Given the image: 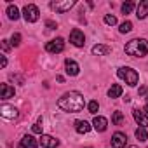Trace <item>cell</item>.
I'll return each instance as SVG.
<instances>
[{
    "label": "cell",
    "instance_id": "1",
    "mask_svg": "<svg viewBox=\"0 0 148 148\" xmlns=\"http://www.w3.org/2000/svg\"><path fill=\"white\" fill-rule=\"evenodd\" d=\"M58 106L63 110V112H68V113H79L84 110L86 106V99L80 92L77 91H70V92H64L59 99H58Z\"/></svg>",
    "mask_w": 148,
    "mask_h": 148
},
{
    "label": "cell",
    "instance_id": "2",
    "mask_svg": "<svg viewBox=\"0 0 148 148\" xmlns=\"http://www.w3.org/2000/svg\"><path fill=\"white\" fill-rule=\"evenodd\" d=\"M124 51H125V54H129L132 58H143L148 54V42L145 38H134L125 44Z\"/></svg>",
    "mask_w": 148,
    "mask_h": 148
},
{
    "label": "cell",
    "instance_id": "3",
    "mask_svg": "<svg viewBox=\"0 0 148 148\" xmlns=\"http://www.w3.org/2000/svg\"><path fill=\"white\" fill-rule=\"evenodd\" d=\"M117 75H119V79L125 80V84H129V86H136L138 80H139V75L136 73V70H132V68H129V66H122V68H119Z\"/></svg>",
    "mask_w": 148,
    "mask_h": 148
},
{
    "label": "cell",
    "instance_id": "4",
    "mask_svg": "<svg viewBox=\"0 0 148 148\" xmlns=\"http://www.w3.org/2000/svg\"><path fill=\"white\" fill-rule=\"evenodd\" d=\"M23 16H25V19H26V23H35V21H38V16H40L38 7L33 5V4L25 5V9H23Z\"/></svg>",
    "mask_w": 148,
    "mask_h": 148
},
{
    "label": "cell",
    "instance_id": "5",
    "mask_svg": "<svg viewBox=\"0 0 148 148\" xmlns=\"http://www.w3.org/2000/svg\"><path fill=\"white\" fill-rule=\"evenodd\" d=\"M64 49V40L63 38H56V40H51L45 44V51L51 52V54H58V52H63Z\"/></svg>",
    "mask_w": 148,
    "mask_h": 148
},
{
    "label": "cell",
    "instance_id": "6",
    "mask_svg": "<svg viewBox=\"0 0 148 148\" xmlns=\"http://www.w3.org/2000/svg\"><path fill=\"white\" fill-rule=\"evenodd\" d=\"M0 115H2L4 119H7V120H14V119L19 117V112H18V108H14L11 105H2V108H0Z\"/></svg>",
    "mask_w": 148,
    "mask_h": 148
},
{
    "label": "cell",
    "instance_id": "7",
    "mask_svg": "<svg viewBox=\"0 0 148 148\" xmlns=\"http://www.w3.org/2000/svg\"><path fill=\"white\" fill-rule=\"evenodd\" d=\"M70 42L75 45V47H84L86 37H84V33L79 28H75V30H71V33H70Z\"/></svg>",
    "mask_w": 148,
    "mask_h": 148
},
{
    "label": "cell",
    "instance_id": "8",
    "mask_svg": "<svg viewBox=\"0 0 148 148\" xmlns=\"http://www.w3.org/2000/svg\"><path fill=\"white\" fill-rule=\"evenodd\" d=\"M73 5H75V2H73V0H63V2H52L51 4V7L56 11V12H66V11H70Z\"/></svg>",
    "mask_w": 148,
    "mask_h": 148
},
{
    "label": "cell",
    "instance_id": "9",
    "mask_svg": "<svg viewBox=\"0 0 148 148\" xmlns=\"http://www.w3.org/2000/svg\"><path fill=\"white\" fill-rule=\"evenodd\" d=\"M132 117H134V120L139 124V127H148V115L143 112V110H138V108H134L132 110Z\"/></svg>",
    "mask_w": 148,
    "mask_h": 148
},
{
    "label": "cell",
    "instance_id": "10",
    "mask_svg": "<svg viewBox=\"0 0 148 148\" xmlns=\"http://www.w3.org/2000/svg\"><path fill=\"white\" fill-rule=\"evenodd\" d=\"M125 143H127V136L124 132H115L112 136V146L113 148H125Z\"/></svg>",
    "mask_w": 148,
    "mask_h": 148
},
{
    "label": "cell",
    "instance_id": "11",
    "mask_svg": "<svg viewBox=\"0 0 148 148\" xmlns=\"http://www.w3.org/2000/svg\"><path fill=\"white\" fill-rule=\"evenodd\" d=\"M64 68H66V73H68L70 77H77L79 71H80V66L73 61V59H66L64 61Z\"/></svg>",
    "mask_w": 148,
    "mask_h": 148
},
{
    "label": "cell",
    "instance_id": "12",
    "mask_svg": "<svg viewBox=\"0 0 148 148\" xmlns=\"http://www.w3.org/2000/svg\"><path fill=\"white\" fill-rule=\"evenodd\" d=\"M38 141L32 136V134H26V136H23V139H21V143H19V148H38Z\"/></svg>",
    "mask_w": 148,
    "mask_h": 148
},
{
    "label": "cell",
    "instance_id": "13",
    "mask_svg": "<svg viewBox=\"0 0 148 148\" xmlns=\"http://www.w3.org/2000/svg\"><path fill=\"white\" fill-rule=\"evenodd\" d=\"M92 127H94L98 132H105L106 127H108V120H106L105 117L98 115V117H94V120H92Z\"/></svg>",
    "mask_w": 148,
    "mask_h": 148
},
{
    "label": "cell",
    "instance_id": "14",
    "mask_svg": "<svg viewBox=\"0 0 148 148\" xmlns=\"http://www.w3.org/2000/svg\"><path fill=\"white\" fill-rule=\"evenodd\" d=\"M40 145H42V148H56V146L59 145V141H58L56 138H52V136L42 134V138H40Z\"/></svg>",
    "mask_w": 148,
    "mask_h": 148
},
{
    "label": "cell",
    "instance_id": "15",
    "mask_svg": "<svg viewBox=\"0 0 148 148\" xmlns=\"http://www.w3.org/2000/svg\"><path fill=\"white\" fill-rule=\"evenodd\" d=\"M136 16L138 19H145L148 16V0H143V2L136 5Z\"/></svg>",
    "mask_w": 148,
    "mask_h": 148
},
{
    "label": "cell",
    "instance_id": "16",
    "mask_svg": "<svg viewBox=\"0 0 148 148\" xmlns=\"http://www.w3.org/2000/svg\"><path fill=\"white\" fill-rule=\"evenodd\" d=\"M14 87H11L9 84H0V98L2 99H9L14 96Z\"/></svg>",
    "mask_w": 148,
    "mask_h": 148
},
{
    "label": "cell",
    "instance_id": "17",
    "mask_svg": "<svg viewBox=\"0 0 148 148\" xmlns=\"http://www.w3.org/2000/svg\"><path fill=\"white\" fill-rule=\"evenodd\" d=\"M110 52H112V47L103 45V44H98V45L92 47V54H94V56H106V54H110Z\"/></svg>",
    "mask_w": 148,
    "mask_h": 148
},
{
    "label": "cell",
    "instance_id": "18",
    "mask_svg": "<svg viewBox=\"0 0 148 148\" xmlns=\"http://www.w3.org/2000/svg\"><path fill=\"white\" fill-rule=\"evenodd\" d=\"M75 131H77L79 134H87V132L91 131V125H89V122H86V120H77V122H75Z\"/></svg>",
    "mask_w": 148,
    "mask_h": 148
},
{
    "label": "cell",
    "instance_id": "19",
    "mask_svg": "<svg viewBox=\"0 0 148 148\" xmlns=\"http://www.w3.org/2000/svg\"><path fill=\"white\" fill-rule=\"evenodd\" d=\"M108 96L113 99V98H119V96H122V86H119V84H113L110 89H108Z\"/></svg>",
    "mask_w": 148,
    "mask_h": 148
},
{
    "label": "cell",
    "instance_id": "20",
    "mask_svg": "<svg viewBox=\"0 0 148 148\" xmlns=\"http://www.w3.org/2000/svg\"><path fill=\"white\" fill-rule=\"evenodd\" d=\"M7 16H9V19L16 21V19L19 18V9H18L16 5H9V7H7Z\"/></svg>",
    "mask_w": 148,
    "mask_h": 148
},
{
    "label": "cell",
    "instance_id": "21",
    "mask_svg": "<svg viewBox=\"0 0 148 148\" xmlns=\"http://www.w3.org/2000/svg\"><path fill=\"white\" fill-rule=\"evenodd\" d=\"M122 122H124V113H122V112H113V115H112V124L120 125Z\"/></svg>",
    "mask_w": 148,
    "mask_h": 148
},
{
    "label": "cell",
    "instance_id": "22",
    "mask_svg": "<svg viewBox=\"0 0 148 148\" xmlns=\"http://www.w3.org/2000/svg\"><path fill=\"white\" fill-rule=\"evenodd\" d=\"M136 138H138L139 141H146V139H148L146 129H145V127H138V129H136Z\"/></svg>",
    "mask_w": 148,
    "mask_h": 148
},
{
    "label": "cell",
    "instance_id": "23",
    "mask_svg": "<svg viewBox=\"0 0 148 148\" xmlns=\"http://www.w3.org/2000/svg\"><path fill=\"white\" fill-rule=\"evenodd\" d=\"M134 7H136L134 2H125V4H122V12H124V14H129V12H132Z\"/></svg>",
    "mask_w": 148,
    "mask_h": 148
},
{
    "label": "cell",
    "instance_id": "24",
    "mask_svg": "<svg viewBox=\"0 0 148 148\" xmlns=\"http://www.w3.org/2000/svg\"><path fill=\"white\" fill-rule=\"evenodd\" d=\"M119 30H120V33H129V32L132 30V23H131V21H124Z\"/></svg>",
    "mask_w": 148,
    "mask_h": 148
},
{
    "label": "cell",
    "instance_id": "25",
    "mask_svg": "<svg viewBox=\"0 0 148 148\" xmlns=\"http://www.w3.org/2000/svg\"><path fill=\"white\" fill-rule=\"evenodd\" d=\"M87 110H89V113H98V110H99V103H98V101H91V103L87 105Z\"/></svg>",
    "mask_w": 148,
    "mask_h": 148
},
{
    "label": "cell",
    "instance_id": "26",
    "mask_svg": "<svg viewBox=\"0 0 148 148\" xmlns=\"http://www.w3.org/2000/svg\"><path fill=\"white\" fill-rule=\"evenodd\" d=\"M105 23L110 25V26H113V25H117V18L112 16V14H106V16H105Z\"/></svg>",
    "mask_w": 148,
    "mask_h": 148
},
{
    "label": "cell",
    "instance_id": "27",
    "mask_svg": "<svg viewBox=\"0 0 148 148\" xmlns=\"http://www.w3.org/2000/svg\"><path fill=\"white\" fill-rule=\"evenodd\" d=\"M11 44H12L14 47H18V45L21 44V35H19V33H14V35L11 37Z\"/></svg>",
    "mask_w": 148,
    "mask_h": 148
},
{
    "label": "cell",
    "instance_id": "28",
    "mask_svg": "<svg viewBox=\"0 0 148 148\" xmlns=\"http://www.w3.org/2000/svg\"><path fill=\"white\" fill-rule=\"evenodd\" d=\"M40 122H42V119H40L35 125H32V131H33L35 134H42V125H40Z\"/></svg>",
    "mask_w": 148,
    "mask_h": 148
},
{
    "label": "cell",
    "instance_id": "29",
    "mask_svg": "<svg viewBox=\"0 0 148 148\" xmlns=\"http://www.w3.org/2000/svg\"><path fill=\"white\" fill-rule=\"evenodd\" d=\"M0 45H2V51H4V52H7V51L11 49V45H9L7 40H2V42H0Z\"/></svg>",
    "mask_w": 148,
    "mask_h": 148
},
{
    "label": "cell",
    "instance_id": "30",
    "mask_svg": "<svg viewBox=\"0 0 148 148\" xmlns=\"http://www.w3.org/2000/svg\"><path fill=\"white\" fill-rule=\"evenodd\" d=\"M146 92H148V86H143V87H139V91H138L139 96H145Z\"/></svg>",
    "mask_w": 148,
    "mask_h": 148
},
{
    "label": "cell",
    "instance_id": "31",
    "mask_svg": "<svg viewBox=\"0 0 148 148\" xmlns=\"http://www.w3.org/2000/svg\"><path fill=\"white\" fill-rule=\"evenodd\" d=\"M0 64H2V68L7 66V58H5V56H2V61H0Z\"/></svg>",
    "mask_w": 148,
    "mask_h": 148
},
{
    "label": "cell",
    "instance_id": "32",
    "mask_svg": "<svg viewBox=\"0 0 148 148\" xmlns=\"http://www.w3.org/2000/svg\"><path fill=\"white\" fill-rule=\"evenodd\" d=\"M47 26H49L51 30H54V28H56V23H52V21H47Z\"/></svg>",
    "mask_w": 148,
    "mask_h": 148
},
{
    "label": "cell",
    "instance_id": "33",
    "mask_svg": "<svg viewBox=\"0 0 148 148\" xmlns=\"http://www.w3.org/2000/svg\"><path fill=\"white\" fill-rule=\"evenodd\" d=\"M143 112H145V113H146V115H148V105H146V106H145V110H143Z\"/></svg>",
    "mask_w": 148,
    "mask_h": 148
},
{
    "label": "cell",
    "instance_id": "34",
    "mask_svg": "<svg viewBox=\"0 0 148 148\" xmlns=\"http://www.w3.org/2000/svg\"><path fill=\"white\" fill-rule=\"evenodd\" d=\"M125 148H139V146H136V145H131V146H125Z\"/></svg>",
    "mask_w": 148,
    "mask_h": 148
},
{
    "label": "cell",
    "instance_id": "35",
    "mask_svg": "<svg viewBox=\"0 0 148 148\" xmlns=\"http://www.w3.org/2000/svg\"><path fill=\"white\" fill-rule=\"evenodd\" d=\"M146 105H148V96H146Z\"/></svg>",
    "mask_w": 148,
    "mask_h": 148
},
{
    "label": "cell",
    "instance_id": "36",
    "mask_svg": "<svg viewBox=\"0 0 148 148\" xmlns=\"http://www.w3.org/2000/svg\"><path fill=\"white\" fill-rule=\"evenodd\" d=\"M87 148H91V146H87Z\"/></svg>",
    "mask_w": 148,
    "mask_h": 148
}]
</instances>
